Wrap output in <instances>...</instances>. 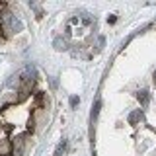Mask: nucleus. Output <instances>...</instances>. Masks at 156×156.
I'll return each instance as SVG.
<instances>
[{"label": "nucleus", "instance_id": "f257e3e1", "mask_svg": "<svg viewBox=\"0 0 156 156\" xmlns=\"http://www.w3.org/2000/svg\"><path fill=\"white\" fill-rule=\"evenodd\" d=\"M53 47L57 49V51H66L68 49V39L66 37H55V41H53Z\"/></svg>", "mask_w": 156, "mask_h": 156}, {"label": "nucleus", "instance_id": "f03ea898", "mask_svg": "<svg viewBox=\"0 0 156 156\" xmlns=\"http://www.w3.org/2000/svg\"><path fill=\"white\" fill-rule=\"evenodd\" d=\"M23 148H26L23 139H16V143H14V146H12V156H22L23 154Z\"/></svg>", "mask_w": 156, "mask_h": 156}, {"label": "nucleus", "instance_id": "7ed1b4c3", "mask_svg": "<svg viewBox=\"0 0 156 156\" xmlns=\"http://www.w3.org/2000/svg\"><path fill=\"white\" fill-rule=\"evenodd\" d=\"M33 72H35V68H33V65H27V66L23 68L22 72H20V80H23V82H29V80H31V76H33Z\"/></svg>", "mask_w": 156, "mask_h": 156}, {"label": "nucleus", "instance_id": "20e7f679", "mask_svg": "<svg viewBox=\"0 0 156 156\" xmlns=\"http://www.w3.org/2000/svg\"><path fill=\"white\" fill-rule=\"evenodd\" d=\"M136 100H139V104L146 107L148 105V101H150V96H148V92L146 90H140V92H136Z\"/></svg>", "mask_w": 156, "mask_h": 156}, {"label": "nucleus", "instance_id": "39448f33", "mask_svg": "<svg viewBox=\"0 0 156 156\" xmlns=\"http://www.w3.org/2000/svg\"><path fill=\"white\" fill-rule=\"evenodd\" d=\"M140 117H143V113H140V109H136V111H133V113L129 115V123L131 125H136L140 121Z\"/></svg>", "mask_w": 156, "mask_h": 156}, {"label": "nucleus", "instance_id": "423d86ee", "mask_svg": "<svg viewBox=\"0 0 156 156\" xmlns=\"http://www.w3.org/2000/svg\"><path fill=\"white\" fill-rule=\"evenodd\" d=\"M10 27H12L14 31H20V29H22V22H20L16 16H12L10 18Z\"/></svg>", "mask_w": 156, "mask_h": 156}, {"label": "nucleus", "instance_id": "0eeeda50", "mask_svg": "<svg viewBox=\"0 0 156 156\" xmlns=\"http://www.w3.org/2000/svg\"><path fill=\"white\" fill-rule=\"evenodd\" d=\"M66 150V140H61L57 146V150H55V156H62V152Z\"/></svg>", "mask_w": 156, "mask_h": 156}, {"label": "nucleus", "instance_id": "6e6552de", "mask_svg": "<svg viewBox=\"0 0 156 156\" xmlns=\"http://www.w3.org/2000/svg\"><path fill=\"white\" fill-rule=\"evenodd\" d=\"M100 107H101V101L98 100L96 105H94V109H92V119H96V117H98V113H100Z\"/></svg>", "mask_w": 156, "mask_h": 156}, {"label": "nucleus", "instance_id": "1a4fd4ad", "mask_svg": "<svg viewBox=\"0 0 156 156\" xmlns=\"http://www.w3.org/2000/svg\"><path fill=\"white\" fill-rule=\"evenodd\" d=\"M18 84H20V74L18 76H12L8 80V88H14V86H18Z\"/></svg>", "mask_w": 156, "mask_h": 156}, {"label": "nucleus", "instance_id": "9d476101", "mask_svg": "<svg viewBox=\"0 0 156 156\" xmlns=\"http://www.w3.org/2000/svg\"><path fill=\"white\" fill-rule=\"evenodd\" d=\"M78 104H80V100H78L76 96H72V98H70V105H72V107H76Z\"/></svg>", "mask_w": 156, "mask_h": 156}, {"label": "nucleus", "instance_id": "9b49d317", "mask_svg": "<svg viewBox=\"0 0 156 156\" xmlns=\"http://www.w3.org/2000/svg\"><path fill=\"white\" fill-rule=\"evenodd\" d=\"M154 80H156V70H154Z\"/></svg>", "mask_w": 156, "mask_h": 156}, {"label": "nucleus", "instance_id": "f8f14e48", "mask_svg": "<svg viewBox=\"0 0 156 156\" xmlns=\"http://www.w3.org/2000/svg\"><path fill=\"white\" fill-rule=\"evenodd\" d=\"M0 43H2V37H0Z\"/></svg>", "mask_w": 156, "mask_h": 156}]
</instances>
